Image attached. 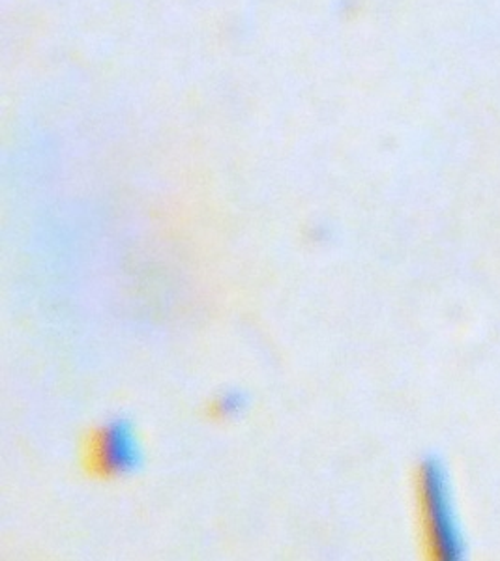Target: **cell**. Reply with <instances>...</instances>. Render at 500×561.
I'll return each mask as SVG.
<instances>
[{
    "label": "cell",
    "instance_id": "1",
    "mask_svg": "<svg viewBox=\"0 0 500 561\" xmlns=\"http://www.w3.org/2000/svg\"><path fill=\"white\" fill-rule=\"evenodd\" d=\"M134 436L124 427L105 428L92 447L94 465L102 466L105 472H118L134 465Z\"/></svg>",
    "mask_w": 500,
    "mask_h": 561
}]
</instances>
